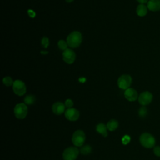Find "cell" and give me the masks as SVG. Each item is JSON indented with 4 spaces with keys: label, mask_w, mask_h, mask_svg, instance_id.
Masks as SVG:
<instances>
[{
    "label": "cell",
    "mask_w": 160,
    "mask_h": 160,
    "mask_svg": "<svg viewBox=\"0 0 160 160\" xmlns=\"http://www.w3.org/2000/svg\"><path fill=\"white\" fill-rule=\"evenodd\" d=\"M140 4H145L148 2V0H136Z\"/></svg>",
    "instance_id": "cell-27"
},
{
    "label": "cell",
    "mask_w": 160,
    "mask_h": 160,
    "mask_svg": "<svg viewBox=\"0 0 160 160\" xmlns=\"http://www.w3.org/2000/svg\"><path fill=\"white\" fill-rule=\"evenodd\" d=\"M48 52H47V51H46V52H44V51H41V54H48Z\"/></svg>",
    "instance_id": "cell-29"
},
{
    "label": "cell",
    "mask_w": 160,
    "mask_h": 160,
    "mask_svg": "<svg viewBox=\"0 0 160 160\" xmlns=\"http://www.w3.org/2000/svg\"><path fill=\"white\" fill-rule=\"evenodd\" d=\"M131 140V138L128 135H125L122 138V142L124 144H127Z\"/></svg>",
    "instance_id": "cell-25"
},
{
    "label": "cell",
    "mask_w": 160,
    "mask_h": 160,
    "mask_svg": "<svg viewBox=\"0 0 160 160\" xmlns=\"http://www.w3.org/2000/svg\"><path fill=\"white\" fill-rule=\"evenodd\" d=\"M66 118L71 121H76L79 117V112L75 108H68L64 112Z\"/></svg>",
    "instance_id": "cell-10"
},
{
    "label": "cell",
    "mask_w": 160,
    "mask_h": 160,
    "mask_svg": "<svg viewBox=\"0 0 160 160\" xmlns=\"http://www.w3.org/2000/svg\"><path fill=\"white\" fill-rule=\"evenodd\" d=\"M49 44V39L47 37H43L41 39V45L44 48H48V46Z\"/></svg>",
    "instance_id": "cell-22"
},
{
    "label": "cell",
    "mask_w": 160,
    "mask_h": 160,
    "mask_svg": "<svg viewBox=\"0 0 160 160\" xmlns=\"http://www.w3.org/2000/svg\"><path fill=\"white\" fill-rule=\"evenodd\" d=\"M64 104H65L66 107H67L68 108H71L73 106L74 103H73V101L71 99H68L66 100Z\"/></svg>",
    "instance_id": "cell-23"
},
{
    "label": "cell",
    "mask_w": 160,
    "mask_h": 160,
    "mask_svg": "<svg viewBox=\"0 0 160 160\" xmlns=\"http://www.w3.org/2000/svg\"><path fill=\"white\" fill-rule=\"evenodd\" d=\"M62 56L63 61L68 64H72L76 59L75 52L72 49L69 48L66 49L63 51Z\"/></svg>",
    "instance_id": "cell-9"
},
{
    "label": "cell",
    "mask_w": 160,
    "mask_h": 160,
    "mask_svg": "<svg viewBox=\"0 0 160 160\" xmlns=\"http://www.w3.org/2000/svg\"><path fill=\"white\" fill-rule=\"evenodd\" d=\"M91 150H92V148L91 147L89 146V145H84V146H82L80 149V152L82 154H84V155H88L89 154V153H91Z\"/></svg>",
    "instance_id": "cell-18"
},
{
    "label": "cell",
    "mask_w": 160,
    "mask_h": 160,
    "mask_svg": "<svg viewBox=\"0 0 160 160\" xmlns=\"http://www.w3.org/2000/svg\"><path fill=\"white\" fill-rule=\"evenodd\" d=\"M148 12V7L144 4H140L137 6L136 14L141 17H143L146 15Z\"/></svg>",
    "instance_id": "cell-14"
},
{
    "label": "cell",
    "mask_w": 160,
    "mask_h": 160,
    "mask_svg": "<svg viewBox=\"0 0 160 160\" xmlns=\"http://www.w3.org/2000/svg\"><path fill=\"white\" fill-rule=\"evenodd\" d=\"M139 142L141 144L146 148H152L156 144L154 137L148 132H144L140 136Z\"/></svg>",
    "instance_id": "cell-2"
},
{
    "label": "cell",
    "mask_w": 160,
    "mask_h": 160,
    "mask_svg": "<svg viewBox=\"0 0 160 160\" xmlns=\"http://www.w3.org/2000/svg\"><path fill=\"white\" fill-rule=\"evenodd\" d=\"M79 151L76 147H69L66 148L62 153L64 160H76L78 156Z\"/></svg>",
    "instance_id": "cell-5"
},
{
    "label": "cell",
    "mask_w": 160,
    "mask_h": 160,
    "mask_svg": "<svg viewBox=\"0 0 160 160\" xmlns=\"http://www.w3.org/2000/svg\"><path fill=\"white\" fill-rule=\"evenodd\" d=\"M148 113V111H147V109L145 106H142V107H141L138 111V114H139V116L141 118H144L146 116Z\"/></svg>",
    "instance_id": "cell-21"
},
{
    "label": "cell",
    "mask_w": 160,
    "mask_h": 160,
    "mask_svg": "<svg viewBox=\"0 0 160 160\" xmlns=\"http://www.w3.org/2000/svg\"><path fill=\"white\" fill-rule=\"evenodd\" d=\"M36 101V98L34 95L32 94H29L27 95L24 99V102L26 104H28V105H31L33 104Z\"/></svg>",
    "instance_id": "cell-17"
},
{
    "label": "cell",
    "mask_w": 160,
    "mask_h": 160,
    "mask_svg": "<svg viewBox=\"0 0 160 160\" xmlns=\"http://www.w3.org/2000/svg\"><path fill=\"white\" fill-rule=\"evenodd\" d=\"M65 1H66V2H68V3H71V2H72L74 1V0H65Z\"/></svg>",
    "instance_id": "cell-28"
},
{
    "label": "cell",
    "mask_w": 160,
    "mask_h": 160,
    "mask_svg": "<svg viewBox=\"0 0 160 160\" xmlns=\"http://www.w3.org/2000/svg\"><path fill=\"white\" fill-rule=\"evenodd\" d=\"M28 12L29 16L30 17H31L32 18H33L36 16V13H35V12H34V11H33L32 10H28Z\"/></svg>",
    "instance_id": "cell-26"
},
{
    "label": "cell",
    "mask_w": 160,
    "mask_h": 160,
    "mask_svg": "<svg viewBox=\"0 0 160 160\" xmlns=\"http://www.w3.org/2000/svg\"><path fill=\"white\" fill-rule=\"evenodd\" d=\"M72 142L75 146H82L85 142L86 135L83 131L77 130L74 132L72 136Z\"/></svg>",
    "instance_id": "cell-3"
},
{
    "label": "cell",
    "mask_w": 160,
    "mask_h": 160,
    "mask_svg": "<svg viewBox=\"0 0 160 160\" xmlns=\"http://www.w3.org/2000/svg\"><path fill=\"white\" fill-rule=\"evenodd\" d=\"M152 94L149 91H144L141 92L138 96V102L142 106H146L149 104L152 100Z\"/></svg>",
    "instance_id": "cell-8"
},
{
    "label": "cell",
    "mask_w": 160,
    "mask_h": 160,
    "mask_svg": "<svg viewBox=\"0 0 160 160\" xmlns=\"http://www.w3.org/2000/svg\"><path fill=\"white\" fill-rule=\"evenodd\" d=\"M147 3L149 10L154 12L160 10V0H149Z\"/></svg>",
    "instance_id": "cell-13"
},
{
    "label": "cell",
    "mask_w": 160,
    "mask_h": 160,
    "mask_svg": "<svg viewBox=\"0 0 160 160\" xmlns=\"http://www.w3.org/2000/svg\"><path fill=\"white\" fill-rule=\"evenodd\" d=\"M118 122L116 119H111L106 124L107 128L110 131H115L118 127Z\"/></svg>",
    "instance_id": "cell-16"
},
{
    "label": "cell",
    "mask_w": 160,
    "mask_h": 160,
    "mask_svg": "<svg viewBox=\"0 0 160 160\" xmlns=\"http://www.w3.org/2000/svg\"><path fill=\"white\" fill-rule=\"evenodd\" d=\"M124 95L125 98L128 101L131 102L135 101L137 99H138V96H139L137 91L132 88H129L128 89H126L124 91Z\"/></svg>",
    "instance_id": "cell-11"
},
{
    "label": "cell",
    "mask_w": 160,
    "mask_h": 160,
    "mask_svg": "<svg viewBox=\"0 0 160 160\" xmlns=\"http://www.w3.org/2000/svg\"><path fill=\"white\" fill-rule=\"evenodd\" d=\"M132 82V78L128 74H123L119 77L118 79V86L121 89H128Z\"/></svg>",
    "instance_id": "cell-7"
},
{
    "label": "cell",
    "mask_w": 160,
    "mask_h": 160,
    "mask_svg": "<svg viewBox=\"0 0 160 160\" xmlns=\"http://www.w3.org/2000/svg\"><path fill=\"white\" fill-rule=\"evenodd\" d=\"M58 46L59 49L62 50L64 51V50L68 49V46H69L66 41H65L64 40H59L58 42Z\"/></svg>",
    "instance_id": "cell-19"
},
{
    "label": "cell",
    "mask_w": 160,
    "mask_h": 160,
    "mask_svg": "<svg viewBox=\"0 0 160 160\" xmlns=\"http://www.w3.org/2000/svg\"><path fill=\"white\" fill-rule=\"evenodd\" d=\"M82 38L80 32L75 31L71 32L67 37L66 42L68 46L71 48H76L80 46L82 42Z\"/></svg>",
    "instance_id": "cell-1"
},
{
    "label": "cell",
    "mask_w": 160,
    "mask_h": 160,
    "mask_svg": "<svg viewBox=\"0 0 160 160\" xmlns=\"http://www.w3.org/2000/svg\"><path fill=\"white\" fill-rule=\"evenodd\" d=\"M107 126L103 123H99L98 124L96 127V131L101 134L102 136L106 137L108 136V132H107Z\"/></svg>",
    "instance_id": "cell-15"
},
{
    "label": "cell",
    "mask_w": 160,
    "mask_h": 160,
    "mask_svg": "<svg viewBox=\"0 0 160 160\" xmlns=\"http://www.w3.org/2000/svg\"><path fill=\"white\" fill-rule=\"evenodd\" d=\"M153 152H154V154L156 156L160 157V146H155L153 149Z\"/></svg>",
    "instance_id": "cell-24"
},
{
    "label": "cell",
    "mask_w": 160,
    "mask_h": 160,
    "mask_svg": "<svg viewBox=\"0 0 160 160\" xmlns=\"http://www.w3.org/2000/svg\"><path fill=\"white\" fill-rule=\"evenodd\" d=\"M3 84L6 86H11L13 84V80L10 76H6L2 79Z\"/></svg>",
    "instance_id": "cell-20"
},
{
    "label": "cell",
    "mask_w": 160,
    "mask_h": 160,
    "mask_svg": "<svg viewBox=\"0 0 160 160\" xmlns=\"http://www.w3.org/2000/svg\"><path fill=\"white\" fill-rule=\"evenodd\" d=\"M65 104L61 102H56L52 106V111L54 114L60 115L65 112Z\"/></svg>",
    "instance_id": "cell-12"
},
{
    "label": "cell",
    "mask_w": 160,
    "mask_h": 160,
    "mask_svg": "<svg viewBox=\"0 0 160 160\" xmlns=\"http://www.w3.org/2000/svg\"><path fill=\"white\" fill-rule=\"evenodd\" d=\"M12 90L16 95L19 96H23L26 92V86L25 83L19 79L15 80L12 84Z\"/></svg>",
    "instance_id": "cell-6"
},
{
    "label": "cell",
    "mask_w": 160,
    "mask_h": 160,
    "mask_svg": "<svg viewBox=\"0 0 160 160\" xmlns=\"http://www.w3.org/2000/svg\"><path fill=\"white\" fill-rule=\"evenodd\" d=\"M15 116L19 119L25 118L28 114V106L25 103H18L14 108Z\"/></svg>",
    "instance_id": "cell-4"
}]
</instances>
